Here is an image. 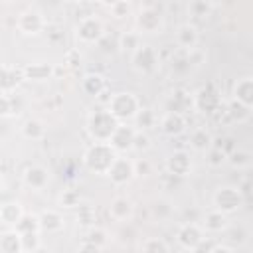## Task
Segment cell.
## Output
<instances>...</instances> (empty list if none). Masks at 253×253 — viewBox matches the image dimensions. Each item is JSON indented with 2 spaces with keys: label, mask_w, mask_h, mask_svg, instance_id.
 <instances>
[{
  "label": "cell",
  "mask_w": 253,
  "mask_h": 253,
  "mask_svg": "<svg viewBox=\"0 0 253 253\" xmlns=\"http://www.w3.org/2000/svg\"><path fill=\"white\" fill-rule=\"evenodd\" d=\"M117 156H119V152L111 146V142H93L83 152V166L93 174L107 176V172L113 166Z\"/></svg>",
  "instance_id": "6da1fadb"
},
{
  "label": "cell",
  "mask_w": 253,
  "mask_h": 253,
  "mask_svg": "<svg viewBox=\"0 0 253 253\" xmlns=\"http://www.w3.org/2000/svg\"><path fill=\"white\" fill-rule=\"evenodd\" d=\"M119 125H121V121L107 107H103V109H97L89 115L87 134L91 136L93 142H109Z\"/></svg>",
  "instance_id": "7a4b0ae2"
},
{
  "label": "cell",
  "mask_w": 253,
  "mask_h": 253,
  "mask_svg": "<svg viewBox=\"0 0 253 253\" xmlns=\"http://www.w3.org/2000/svg\"><path fill=\"white\" fill-rule=\"evenodd\" d=\"M107 109L121 121V123H128L136 117L138 109H140V101L134 93L130 91H119L111 95V101L107 103Z\"/></svg>",
  "instance_id": "3957f363"
},
{
  "label": "cell",
  "mask_w": 253,
  "mask_h": 253,
  "mask_svg": "<svg viewBox=\"0 0 253 253\" xmlns=\"http://www.w3.org/2000/svg\"><path fill=\"white\" fill-rule=\"evenodd\" d=\"M211 204L213 208L231 215L245 204V194L237 186H219L211 196Z\"/></svg>",
  "instance_id": "277c9868"
},
{
  "label": "cell",
  "mask_w": 253,
  "mask_h": 253,
  "mask_svg": "<svg viewBox=\"0 0 253 253\" xmlns=\"http://www.w3.org/2000/svg\"><path fill=\"white\" fill-rule=\"evenodd\" d=\"M192 95H194V111H198L202 115H213L223 105V99H221V95H219V91L215 89L213 83L202 85Z\"/></svg>",
  "instance_id": "5b68a950"
},
{
  "label": "cell",
  "mask_w": 253,
  "mask_h": 253,
  "mask_svg": "<svg viewBox=\"0 0 253 253\" xmlns=\"http://www.w3.org/2000/svg\"><path fill=\"white\" fill-rule=\"evenodd\" d=\"M75 38L81 43H101V40L105 38V26L97 16H83L79 18V22L75 24Z\"/></svg>",
  "instance_id": "8992f818"
},
{
  "label": "cell",
  "mask_w": 253,
  "mask_h": 253,
  "mask_svg": "<svg viewBox=\"0 0 253 253\" xmlns=\"http://www.w3.org/2000/svg\"><path fill=\"white\" fill-rule=\"evenodd\" d=\"M158 51L148 43H142L134 53H130V65L138 75H152L158 69Z\"/></svg>",
  "instance_id": "52a82bcc"
},
{
  "label": "cell",
  "mask_w": 253,
  "mask_h": 253,
  "mask_svg": "<svg viewBox=\"0 0 253 253\" xmlns=\"http://www.w3.org/2000/svg\"><path fill=\"white\" fill-rule=\"evenodd\" d=\"M134 160L126 158L125 154H119L113 162V166L107 172V178L111 180L113 186H125L134 178Z\"/></svg>",
  "instance_id": "ba28073f"
},
{
  "label": "cell",
  "mask_w": 253,
  "mask_h": 253,
  "mask_svg": "<svg viewBox=\"0 0 253 253\" xmlns=\"http://www.w3.org/2000/svg\"><path fill=\"white\" fill-rule=\"evenodd\" d=\"M204 233H206V231H204L202 225H198V223H194V221H188V223H184V225L178 229L176 239H178V245H180L182 249H186V251H196L198 245L206 239Z\"/></svg>",
  "instance_id": "9c48e42d"
},
{
  "label": "cell",
  "mask_w": 253,
  "mask_h": 253,
  "mask_svg": "<svg viewBox=\"0 0 253 253\" xmlns=\"http://www.w3.org/2000/svg\"><path fill=\"white\" fill-rule=\"evenodd\" d=\"M16 30L22 34V36H38L45 30V20L40 12L36 10H26L18 16L16 20Z\"/></svg>",
  "instance_id": "30bf717a"
},
{
  "label": "cell",
  "mask_w": 253,
  "mask_h": 253,
  "mask_svg": "<svg viewBox=\"0 0 253 253\" xmlns=\"http://www.w3.org/2000/svg\"><path fill=\"white\" fill-rule=\"evenodd\" d=\"M134 215V204L126 196H117L109 204V217L119 223H128Z\"/></svg>",
  "instance_id": "8fae6325"
},
{
  "label": "cell",
  "mask_w": 253,
  "mask_h": 253,
  "mask_svg": "<svg viewBox=\"0 0 253 253\" xmlns=\"http://www.w3.org/2000/svg\"><path fill=\"white\" fill-rule=\"evenodd\" d=\"M134 134H136V126H130V125H126V123H121L109 142H111V146H113L119 154H125V152H128V150H132Z\"/></svg>",
  "instance_id": "7c38bea8"
},
{
  "label": "cell",
  "mask_w": 253,
  "mask_h": 253,
  "mask_svg": "<svg viewBox=\"0 0 253 253\" xmlns=\"http://www.w3.org/2000/svg\"><path fill=\"white\" fill-rule=\"evenodd\" d=\"M22 182L30 190H43L47 186V182H49V172L42 164H30L22 172Z\"/></svg>",
  "instance_id": "4fadbf2b"
},
{
  "label": "cell",
  "mask_w": 253,
  "mask_h": 253,
  "mask_svg": "<svg viewBox=\"0 0 253 253\" xmlns=\"http://www.w3.org/2000/svg\"><path fill=\"white\" fill-rule=\"evenodd\" d=\"M136 28L140 34H156L162 28V16L156 8H142L136 14Z\"/></svg>",
  "instance_id": "5bb4252c"
},
{
  "label": "cell",
  "mask_w": 253,
  "mask_h": 253,
  "mask_svg": "<svg viewBox=\"0 0 253 253\" xmlns=\"http://www.w3.org/2000/svg\"><path fill=\"white\" fill-rule=\"evenodd\" d=\"M158 126L166 136H180L186 130V117L182 113L164 111V115L158 121Z\"/></svg>",
  "instance_id": "9a60e30c"
},
{
  "label": "cell",
  "mask_w": 253,
  "mask_h": 253,
  "mask_svg": "<svg viewBox=\"0 0 253 253\" xmlns=\"http://www.w3.org/2000/svg\"><path fill=\"white\" fill-rule=\"evenodd\" d=\"M202 227L206 233H223L229 227V215L217 208H211L202 217Z\"/></svg>",
  "instance_id": "2e32d148"
},
{
  "label": "cell",
  "mask_w": 253,
  "mask_h": 253,
  "mask_svg": "<svg viewBox=\"0 0 253 253\" xmlns=\"http://www.w3.org/2000/svg\"><path fill=\"white\" fill-rule=\"evenodd\" d=\"M194 109V95L184 91V89H176L168 95L166 103H164V111H172V113H186Z\"/></svg>",
  "instance_id": "e0dca14e"
},
{
  "label": "cell",
  "mask_w": 253,
  "mask_h": 253,
  "mask_svg": "<svg viewBox=\"0 0 253 253\" xmlns=\"http://www.w3.org/2000/svg\"><path fill=\"white\" fill-rule=\"evenodd\" d=\"M166 170L170 174L186 178L192 172V158H190V154L186 150H174L168 156V160H166Z\"/></svg>",
  "instance_id": "ac0fdd59"
},
{
  "label": "cell",
  "mask_w": 253,
  "mask_h": 253,
  "mask_svg": "<svg viewBox=\"0 0 253 253\" xmlns=\"http://www.w3.org/2000/svg\"><path fill=\"white\" fill-rule=\"evenodd\" d=\"M174 42H176V47L178 49H184V51L196 49V45L200 42V36H198L196 26L194 24H182V26H178L176 36H174Z\"/></svg>",
  "instance_id": "d6986e66"
},
{
  "label": "cell",
  "mask_w": 253,
  "mask_h": 253,
  "mask_svg": "<svg viewBox=\"0 0 253 253\" xmlns=\"http://www.w3.org/2000/svg\"><path fill=\"white\" fill-rule=\"evenodd\" d=\"M0 253H24L22 233L16 227H4L0 233Z\"/></svg>",
  "instance_id": "ffe728a7"
},
{
  "label": "cell",
  "mask_w": 253,
  "mask_h": 253,
  "mask_svg": "<svg viewBox=\"0 0 253 253\" xmlns=\"http://www.w3.org/2000/svg\"><path fill=\"white\" fill-rule=\"evenodd\" d=\"M63 215L57 210H43L40 213V225H42V233H59L63 229Z\"/></svg>",
  "instance_id": "44dd1931"
},
{
  "label": "cell",
  "mask_w": 253,
  "mask_h": 253,
  "mask_svg": "<svg viewBox=\"0 0 253 253\" xmlns=\"http://www.w3.org/2000/svg\"><path fill=\"white\" fill-rule=\"evenodd\" d=\"M24 213L26 211H24L20 202H4L0 206V221L4 227H14Z\"/></svg>",
  "instance_id": "7402d4cb"
},
{
  "label": "cell",
  "mask_w": 253,
  "mask_h": 253,
  "mask_svg": "<svg viewBox=\"0 0 253 253\" xmlns=\"http://www.w3.org/2000/svg\"><path fill=\"white\" fill-rule=\"evenodd\" d=\"M53 75V67L45 61H34L24 65V77L28 81H45Z\"/></svg>",
  "instance_id": "603a6c76"
},
{
  "label": "cell",
  "mask_w": 253,
  "mask_h": 253,
  "mask_svg": "<svg viewBox=\"0 0 253 253\" xmlns=\"http://www.w3.org/2000/svg\"><path fill=\"white\" fill-rule=\"evenodd\" d=\"M188 140H190V148L196 150V152H206V150L211 148V144H213L211 132H210L208 128H204V126L194 128V130L190 132Z\"/></svg>",
  "instance_id": "cb8c5ba5"
},
{
  "label": "cell",
  "mask_w": 253,
  "mask_h": 253,
  "mask_svg": "<svg viewBox=\"0 0 253 253\" xmlns=\"http://www.w3.org/2000/svg\"><path fill=\"white\" fill-rule=\"evenodd\" d=\"M172 213H174V204H172V200L162 198V196L156 198V200H152V204H150V215H152L154 221L164 223V221H168V219L172 217Z\"/></svg>",
  "instance_id": "d4e9b609"
},
{
  "label": "cell",
  "mask_w": 253,
  "mask_h": 253,
  "mask_svg": "<svg viewBox=\"0 0 253 253\" xmlns=\"http://www.w3.org/2000/svg\"><path fill=\"white\" fill-rule=\"evenodd\" d=\"M233 97L253 109V75L251 77H241L233 85Z\"/></svg>",
  "instance_id": "484cf974"
},
{
  "label": "cell",
  "mask_w": 253,
  "mask_h": 253,
  "mask_svg": "<svg viewBox=\"0 0 253 253\" xmlns=\"http://www.w3.org/2000/svg\"><path fill=\"white\" fill-rule=\"evenodd\" d=\"M22 79H26L24 77V67L4 65V69H2V93H14Z\"/></svg>",
  "instance_id": "4316f807"
},
{
  "label": "cell",
  "mask_w": 253,
  "mask_h": 253,
  "mask_svg": "<svg viewBox=\"0 0 253 253\" xmlns=\"http://www.w3.org/2000/svg\"><path fill=\"white\" fill-rule=\"evenodd\" d=\"M81 89L91 95V97H99L105 89H107V83H105V77L101 73H87L83 79H81Z\"/></svg>",
  "instance_id": "83f0119b"
},
{
  "label": "cell",
  "mask_w": 253,
  "mask_h": 253,
  "mask_svg": "<svg viewBox=\"0 0 253 253\" xmlns=\"http://www.w3.org/2000/svg\"><path fill=\"white\" fill-rule=\"evenodd\" d=\"M225 113H227V117H229L233 123H237V125L245 123V121L251 117V109H249L247 105H243L241 101H237L235 97H231V99L225 103Z\"/></svg>",
  "instance_id": "f1b7e54d"
},
{
  "label": "cell",
  "mask_w": 253,
  "mask_h": 253,
  "mask_svg": "<svg viewBox=\"0 0 253 253\" xmlns=\"http://www.w3.org/2000/svg\"><path fill=\"white\" fill-rule=\"evenodd\" d=\"M20 134L26 140H42L45 136V126L40 119H28L20 126Z\"/></svg>",
  "instance_id": "f546056e"
},
{
  "label": "cell",
  "mask_w": 253,
  "mask_h": 253,
  "mask_svg": "<svg viewBox=\"0 0 253 253\" xmlns=\"http://www.w3.org/2000/svg\"><path fill=\"white\" fill-rule=\"evenodd\" d=\"M117 45L121 51L125 53H134L140 45H142V40H140V32H134V30H128V32H123L117 40Z\"/></svg>",
  "instance_id": "4dcf8cb0"
},
{
  "label": "cell",
  "mask_w": 253,
  "mask_h": 253,
  "mask_svg": "<svg viewBox=\"0 0 253 253\" xmlns=\"http://www.w3.org/2000/svg\"><path fill=\"white\" fill-rule=\"evenodd\" d=\"M227 164L235 170H247L253 166V154L245 148H235L227 154Z\"/></svg>",
  "instance_id": "1f68e13d"
},
{
  "label": "cell",
  "mask_w": 253,
  "mask_h": 253,
  "mask_svg": "<svg viewBox=\"0 0 253 253\" xmlns=\"http://www.w3.org/2000/svg\"><path fill=\"white\" fill-rule=\"evenodd\" d=\"M22 103L20 97L16 93H2L0 95V115L2 117H12L16 113H20Z\"/></svg>",
  "instance_id": "d6a6232c"
},
{
  "label": "cell",
  "mask_w": 253,
  "mask_h": 253,
  "mask_svg": "<svg viewBox=\"0 0 253 253\" xmlns=\"http://www.w3.org/2000/svg\"><path fill=\"white\" fill-rule=\"evenodd\" d=\"M22 235L26 233H42V225H40V215L36 213H24L20 217V221L14 225Z\"/></svg>",
  "instance_id": "836d02e7"
},
{
  "label": "cell",
  "mask_w": 253,
  "mask_h": 253,
  "mask_svg": "<svg viewBox=\"0 0 253 253\" xmlns=\"http://www.w3.org/2000/svg\"><path fill=\"white\" fill-rule=\"evenodd\" d=\"M132 123H134V126H136L138 130H148V128H152V126L158 123V119H156V115H154L152 109L140 107L138 113H136V117L132 119Z\"/></svg>",
  "instance_id": "e575fe53"
},
{
  "label": "cell",
  "mask_w": 253,
  "mask_h": 253,
  "mask_svg": "<svg viewBox=\"0 0 253 253\" xmlns=\"http://www.w3.org/2000/svg\"><path fill=\"white\" fill-rule=\"evenodd\" d=\"M206 162H208V166H211V168H219V166H223V164L227 162V152H225L221 146L211 144V148L206 150Z\"/></svg>",
  "instance_id": "d590c367"
},
{
  "label": "cell",
  "mask_w": 253,
  "mask_h": 253,
  "mask_svg": "<svg viewBox=\"0 0 253 253\" xmlns=\"http://www.w3.org/2000/svg\"><path fill=\"white\" fill-rule=\"evenodd\" d=\"M85 239L87 241H91V243H95L101 251L107 247V241H109V233H107V229L105 227H99L97 223L95 225H91L89 229H87V235H85Z\"/></svg>",
  "instance_id": "8d00e7d4"
},
{
  "label": "cell",
  "mask_w": 253,
  "mask_h": 253,
  "mask_svg": "<svg viewBox=\"0 0 253 253\" xmlns=\"http://www.w3.org/2000/svg\"><path fill=\"white\" fill-rule=\"evenodd\" d=\"M211 4L208 2V0H190V4H188V14L192 16V18H196V20H202V18H206L210 12H211Z\"/></svg>",
  "instance_id": "74e56055"
},
{
  "label": "cell",
  "mask_w": 253,
  "mask_h": 253,
  "mask_svg": "<svg viewBox=\"0 0 253 253\" xmlns=\"http://www.w3.org/2000/svg\"><path fill=\"white\" fill-rule=\"evenodd\" d=\"M140 251H148V253H166L170 251V245L158 237H146L140 245H138Z\"/></svg>",
  "instance_id": "f35d334b"
},
{
  "label": "cell",
  "mask_w": 253,
  "mask_h": 253,
  "mask_svg": "<svg viewBox=\"0 0 253 253\" xmlns=\"http://www.w3.org/2000/svg\"><path fill=\"white\" fill-rule=\"evenodd\" d=\"M57 204L59 208H79L81 204V198H79V192L75 190H63L57 198Z\"/></svg>",
  "instance_id": "ab89813d"
},
{
  "label": "cell",
  "mask_w": 253,
  "mask_h": 253,
  "mask_svg": "<svg viewBox=\"0 0 253 253\" xmlns=\"http://www.w3.org/2000/svg\"><path fill=\"white\" fill-rule=\"evenodd\" d=\"M42 233H26L22 235V247H24V253H36L42 249Z\"/></svg>",
  "instance_id": "60d3db41"
},
{
  "label": "cell",
  "mask_w": 253,
  "mask_h": 253,
  "mask_svg": "<svg viewBox=\"0 0 253 253\" xmlns=\"http://www.w3.org/2000/svg\"><path fill=\"white\" fill-rule=\"evenodd\" d=\"M77 221H81V225H95L97 221V215H95V210L91 206H81L79 204V211H77Z\"/></svg>",
  "instance_id": "b9f144b4"
},
{
  "label": "cell",
  "mask_w": 253,
  "mask_h": 253,
  "mask_svg": "<svg viewBox=\"0 0 253 253\" xmlns=\"http://www.w3.org/2000/svg\"><path fill=\"white\" fill-rule=\"evenodd\" d=\"M148 148H150V136H148V132L136 128L134 142H132V150H134V152H146Z\"/></svg>",
  "instance_id": "7bdbcfd3"
},
{
  "label": "cell",
  "mask_w": 253,
  "mask_h": 253,
  "mask_svg": "<svg viewBox=\"0 0 253 253\" xmlns=\"http://www.w3.org/2000/svg\"><path fill=\"white\" fill-rule=\"evenodd\" d=\"M109 12H111V16H113L115 20H123V18H126V16H130V2H128V0H121V2H117L115 6H111Z\"/></svg>",
  "instance_id": "ee69618b"
},
{
  "label": "cell",
  "mask_w": 253,
  "mask_h": 253,
  "mask_svg": "<svg viewBox=\"0 0 253 253\" xmlns=\"http://www.w3.org/2000/svg\"><path fill=\"white\" fill-rule=\"evenodd\" d=\"M134 174L138 178H146L152 174V162L148 158H136L134 160Z\"/></svg>",
  "instance_id": "f6af8a7d"
},
{
  "label": "cell",
  "mask_w": 253,
  "mask_h": 253,
  "mask_svg": "<svg viewBox=\"0 0 253 253\" xmlns=\"http://www.w3.org/2000/svg\"><path fill=\"white\" fill-rule=\"evenodd\" d=\"M101 2H103L107 8H111V6H115V4H117V2H121V0H101Z\"/></svg>",
  "instance_id": "bcb514c9"
},
{
  "label": "cell",
  "mask_w": 253,
  "mask_h": 253,
  "mask_svg": "<svg viewBox=\"0 0 253 253\" xmlns=\"http://www.w3.org/2000/svg\"><path fill=\"white\" fill-rule=\"evenodd\" d=\"M211 6H217V4H221V2H225V0H208Z\"/></svg>",
  "instance_id": "7dc6e473"
},
{
  "label": "cell",
  "mask_w": 253,
  "mask_h": 253,
  "mask_svg": "<svg viewBox=\"0 0 253 253\" xmlns=\"http://www.w3.org/2000/svg\"><path fill=\"white\" fill-rule=\"evenodd\" d=\"M63 2H69V4H79V2H83V0H63Z\"/></svg>",
  "instance_id": "c3c4849f"
},
{
  "label": "cell",
  "mask_w": 253,
  "mask_h": 253,
  "mask_svg": "<svg viewBox=\"0 0 253 253\" xmlns=\"http://www.w3.org/2000/svg\"><path fill=\"white\" fill-rule=\"evenodd\" d=\"M97 2H101V0H97Z\"/></svg>",
  "instance_id": "681fc988"
}]
</instances>
